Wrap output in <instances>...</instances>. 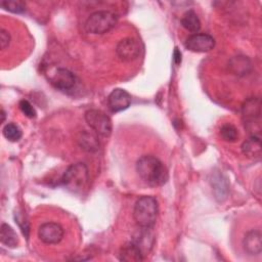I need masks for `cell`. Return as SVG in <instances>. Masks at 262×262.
Returning <instances> with one entry per match:
<instances>
[{
	"instance_id": "obj_1",
	"label": "cell",
	"mask_w": 262,
	"mask_h": 262,
	"mask_svg": "<svg viewBox=\"0 0 262 262\" xmlns=\"http://www.w3.org/2000/svg\"><path fill=\"white\" fill-rule=\"evenodd\" d=\"M136 172L149 186H162L168 180V171L165 165L155 156L145 155L136 162Z\"/></svg>"
},
{
	"instance_id": "obj_2",
	"label": "cell",
	"mask_w": 262,
	"mask_h": 262,
	"mask_svg": "<svg viewBox=\"0 0 262 262\" xmlns=\"http://www.w3.org/2000/svg\"><path fill=\"white\" fill-rule=\"evenodd\" d=\"M159 213L158 201L152 195L140 196L133 209V217L139 227H152Z\"/></svg>"
},
{
	"instance_id": "obj_3",
	"label": "cell",
	"mask_w": 262,
	"mask_h": 262,
	"mask_svg": "<svg viewBox=\"0 0 262 262\" xmlns=\"http://www.w3.org/2000/svg\"><path fill=\"white\" fill-rule=\"evenodd\" d=\"M89 171L84 163L71 165L61 177L62 185L72 192H82L88 185Z\"/></svg>"
},
{
	"instance_id": "obj_4",
	"label": "cell",
	"mask_w": 262,
	"mask_h": 262,
	"mask_svg": "<svg viewBox=\"0 0 262 262\" xmlns=\"http://www.w3.org/2000/svg\"><path fill=\"white\" fill-rule=\"evenodd\" d=\"M242 118L245 128L252 135L259 136L258 133L261 131V101L258 97L248 98L243 103Z\"/></svg>"
},
{
	"instance_id": "obj_5",
	"label": "cell",
	"mask_w": 262,
	"mask_h": 262,
	"mask_svg": "<svg viewBox=\"0 0 262 262\" xmlns=\"http://www.w3.org/2000/svg\"><path fill=\"white\" fill-rule=\"evenodd\" d=\"M117 15L107 10L93 12L85 23V29L90 34H104L117 24Z\"/></svg>"
},
{
	"instance_id": "obj_6",
	"label": "cell",
	"mask_w": 262,
	"mask_h": 262,
	"mask_svg": "<svg viewBox=\"0 0 262 262\" xmlns=\"http://www.w3.org/2000/svg\"><path fill=\"white\" fill-rule=\"evenodd\" d=\"M85 121L97 134L107 137L112 133V121L110 117L99 110H89L85 113Z\"/></svg>"
},
{
	"instance_id": "obj_7",
	"label": "cell",
	"mask_w": 262,
	"mask_h": 262,
	"mask_svg": "<svg viewBox=\"0 0 262 262\" xmlns=\"http://www.w3.org/2000/svg\"><path fill=\"white\" fill-rule=\"evenodd\" d=\"M116 52L119 58L123 61H133L137 59L141 52V45L134 38L122 39L116 47Z\"/></svg>"
},
{
	"instance_id": "obj_8",
	"label": "cell",
	"mask_w": 262,
	"mask_h": 262,
	"mask_svg": "<svg viewBox=\"0 0 262 262\" xmlns=\"http://www.w3.org/2000/svg\"><path fill=\"white\" fill-rule=\"evenodd\" d=\"M185 47L192 52H208L215 46L214 38L205 33H194L187 37Z\"/></svg>"
},
{
	"instance_id": "obj_9",
	"label": "cell",
	"mask_w": 262,
	"mask_h": 262,
	"mask_svg": "<svg viewBox=\"0 0 262 262\" xmlns=\"http://www.w3.org/2000/svg\"><path fill=\"white\" fill-rule=\"evenodd\" d=\"M63 228L55 222H45L39 226L38 237L47 245L58 244L63 237Z\"/></svg>"
},
{
	"instance_id": "obj_10",
	"label": "cell",
	"mask_w": 262,
	"mask_h": 262,
	"mask_svg": "<svg viewBox=\"0 0 262 262\" xmlns=\"http://www.w3.org/2000/svg\"><path fill=\"white\" fill-rule=\"evenodd\" d=\"M50 83L58 90L68 91L75 87L76 76L64 68H57L49 77Z\"/></svg>"
},
{
	"instance_id": "obj_11",
	"label": "cell",
	"mask_w": 262,
	"mask_h": 262,
	"mask_svg": "<svg viewBox=\"0 0 262 262\" xmlns=\"http://www.w3.org/2000/svg\"><path fill=\"white\" fill-rule=\"evenodd\" d=\"M130 103H131V95L126 90L121 88L114 89L107 97L108 107L114 113L122 112L128 108Z\"/></svg>"
},
{
	"instance_id": "obj_12",
	"label": "cell",
	"mask_w": 262,
	"mask_h": 262,
	"mask_svg": "<svg viewBox=\"0 0 262 262\" xmlns=\"http://www.w3.org/2000/svg\"><path fill=\"white\" fill-rule=\"evenodd\" d=\"M151 228L152 227H140L132 239V242L140 249L144 257L149 253L155 243V234Z\"/></svg>"
},
{
	"instance_id": "obj_13",
	"label": "cell",
	"mask_w": 262,
	"mask_h": 262,
	"mask_svg": "<svg viewBox=\"0 0 262 262\" xmlns=\"http://www.w3.org/2000/svg\"><path fill=\"white\" fill-rule=\"evenodd\" d=\"M261 232L257 229H252L248 231L243 239L244 250L251 256H258L262 251V241Z\"/></svg>"
},
{
	"instance_id": "obj_14",
	"label": "cell",
	"mask_w": 262,
	"mask_h": 262,
	"mask_svg": "<svg viewBox=\"0 0 262 262\" xmlns=\"http://www.w3.org/2000/svg\"><path fill=\"white\" fill-rule=\"evenodd\" d=\"M119 259L126 262H139L144 259L140 249L131 241L126 243L120 250Z\"/></svg>"
},
{
	"instance_id": "obj_15",
	"label": "cell",
	"mask_w": 262,
	"mask_h": 262,
	"mask_svg": "<svg viewBox=\"0 0 262 262\" xmlns=\"http://www.w3.org/2000/svg\"><path fill=\"white\" fill-rule=\"evenodd\" d=\"M242 151L245 156L251 159H260L261 157V141L259 136L251 135L242 144Z\"/></svg>"
},
{
	"instance_id": "obj_16",
	"label": "cell",
	"mask_w": 262,
	"mask_h": 262,
	"mask_svg": "<svg viewBox=\"0 0 262 262\" xmlns=\"http://www.w3.org/2000/svg\"><path fill=\"white\" fill-rule=\"evenodd\" d=\"M0 241L1 244L8 248H15L18 245V237L14 229L6 224L2 223L0 228Z\"/></svg>"
},
{
	"instance_id": "obj_17",
	"label": "cell",
	"mask_w": 262,
	"mask_h": 262,
	"mask_svg": "<svg viewBox=\"0 0 262 262\" xmlns=\"http://www.w3.org/2000/svg\"><path fill=\"white\" fill-rule=\"evenodd\" d=\"M180 23L185 30H187L191 33H196L201 29L200 18L198 16V14L191 9L184 12V14L182 15V17L180 19Z\"/></svg>"
},
{
	"instance_id": "obj_18",
	"label": "cell",
	"mask_w": 262,
	"mask_h": 262,
	"mask_svg": "<svg viewBox=\"0 0 262 262\" xmlns=\"http://www.w3.org/2000/svg\"><path fill=\"white\" fill-rule=\"evenodd\" d=\"M78 142L80 146L87 151H95L99 147V141L97 137L93 133L88 131H83L80 134L78 138Z\"/></svg>"
},
{
	"instance_id": "obj_19",
	"label": "cell",
	"mask_w": 262,
	"mask_h": 262,
	"mask_svg": "<svg viewBox=\"0 0 262 262\" xmlns=\"http://www.w3.org/2000/svg\"><path fill=\"white\" fill-rule=\"evenodd\" d=\"M229 67L235 75H245L251 70V62L246 56H235L230 60Z\"/></svg>"
},
{
	"instance_id": "obj_20",
	"label": "cell",
	"mask_w": 262,
	"mask_h": 262,
	"mask_svg": "<svg viewBox=\"0 0 262 262\" xmlns=\"http://www.w3.org/2000/svg\"><path fill=\"white\" fill-rule=\"evenodd\" d=\"M2 133L6 139H8L9 141H12V142L18 141L23 135L21 129L18 127V125L14 124V123H7L3 127Z\"/></svg>"
},
{
	"instance_id": "obj_21",
	"label": "cell",
	"mask_w": 262,
	"mask_h": 262,
	"mask_svg": "<svg viewBox=\"0 0 262 262\" xmlns=\"http://www.w3.org/2000/svg\"><path fill=\"white\" fill-rule=\"evenodd\" d=\"M220 135L224 141L234 142L238 139V131L232 124H224L220 128Z\"/></svg>"
},
{
	"instance_id": "obj_22",
	"label": "cell",
	"mask_w": 262,
	"mask_h": 262,
	"mask_svg": "<svg viewBox=\"0 0 262 262\" xmlns=\"http://www.w3.org/2000/svg\"><path fill=\"white\" fill-rule=\"evenodd\" d=\"M0 5L5 10L13 13H21L26 9V3L21 0H2Z\"/></svg>"
},
{
	"instance_id": "obj_23",
	"label": "cell",
	"mask_w": 262,
	"mask_h": 262,
	"mask_svg": "<svg viewBox=\"0 0 262 262\" xmlns=\"http://www.w3.org/2000/svg\"><path fill=\"white\" fill-rule=\"evenodd\" d=\"M19 108L20 111L29 118H35L36 117V111L34 106L26 99H23L19 101Z\"/></svg>"
},
{
	"instance_id": "obj_24",
	"label": "cell",
	"mask_w": 262,
	"mask_h": 262,
	"mask_svg": "<svg viewBox=\"0 0 262 262\" xmlns=\"http://www.w3.org/2000/svg\"><path fill=\"white\" fill-rule=\"evenodd\" d=\"M15 222L20 227V229L23 231V234L26 237H28L29 236V231H30V225H29V221L27 220V218L24 215L17 213V215L15 216Z\"/></svg>"
},
{
	"instance_id": "obj_25",
	"label": "cell",
	"mask_w": 262,
	"mask_h": 262,
	"mask_svg": "<svg viewBox=\"0 0 262 262\" xmlns=\"http://www.w3.org/2000/svg\"><path fill=\"white\" fill-rule=\"evenodd\" d=\"M10 40H11V37L9 32L6 31L5 29H1L0 30V46L2 50L6 49L9 46Z\"/></svg>"
},
{
	"instance_id": "obj_26",
	"label": "cell",
	"mask_w": 262,
	"mask_h": 262,
	"mask_svg": "<svg viewBox=\"0 0 262 262\" xmlns=\"http://www.w3.org/2000/svg\"><path fill=\"white\" fill-rule=\"evenodd\" d=\"M173 59L176 64H179L181 62V52L178 50V48H175V50H174Z\"/></svg>"
}]
</instances>
